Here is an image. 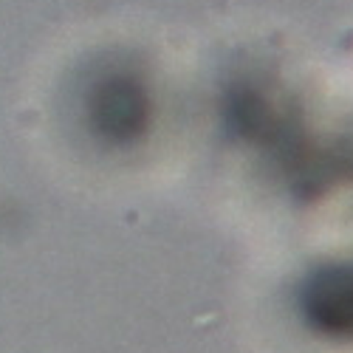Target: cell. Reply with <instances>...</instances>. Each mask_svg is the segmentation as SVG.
Segmentation results:
<instances>
[{"mask_svg": "<svg viewBox=\"0 0 353 353\" xmlns=\"http://www.w3.org/2000/svg\"><path fill=\"white\" fill-rule=\"evenodd\" d=\"M303 305L319 331L353 336V266L316 272L305 285Z\"/></svg>", "mask_w": 353, "mask_h": 353, "instance_id": "cell-1", "label": "cell"}]
</instances>
